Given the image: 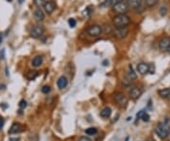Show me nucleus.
Returning a JSON list of instances; mask_svg holds the SVG:
<instances>
[{
	"label": "nucleus",
	"mask_w": 170,
	"mask_h": 141,
	"mask_svg": "<svg viewBox=\"0 0 170 141\" xmlns=\"http://www.w3.org/2000/svg\"><path fill=\"white\" fill-rule=\"evenodd\" d=\"M137 70L141 75H146L149 71V66L146 63H140L137 66Z\"/></svg>",
	"instance_id": "obj_9"
},
{
	"label": "nucleus",
	"mask_w": 170,
	"mask_h": 141,
	"mask_svg": "<svg viewBox=\"0 0 170 141\" xmlns=\"http://www.w3.org/2000/svg\"><path fill=\"white\" fill-rule=\"evenodd\" d=\"M93 9L92 8V7H87L86 9L84 10V12H83V14L85 15V16H90L91 15V14L93 12Z\"/></svg>",
	"instance_id": "obj_22"
},
{
	"label": "nucleus",
	"mask_w": 170,
	"mask_h": 141,
	"mask_svg": "<svg viewBox=\"0 0 170 141\" xmlns=\"http://www.w3.org/2000/svg\"><path fill=\"white\" fill-rule=\"evenodd\" d=\"M42 63V56H36L32 60V66L34 67H38L40 66Z\"/></svg>",
	"instance_id": "obj_18"
},
{
	"label": "nucleus",
	"mask_w": 170,
	"mask_h": 141,
	"mask_svg": "<svg viewBox=\"0 0 170 141\" xmlns=\"http://www.w3.org/2000/svg\"><path fill=\"white\" fill-rule=\"evenodd\" d=\"M42 92L44 94H47L50 92V86H48V85H45L44 87L42 88Z\"/></svg>",
	"instance_id": "obj_25"
},
{
	"label": "nucleus",
	"mask_w": 170,
	"mask_h": 141,
	"mask_svg": "<svg viewBox=\"0 0 170 141\" xmlns=\"http://www.w3.org/2000/svg\"><path fill=\"white\" fill-rule=\"evenodd\" d=\"M142 93H143V91H142L140 88H138V87H133V88L130 91V96L131 99L137 100V99H139L140 97H141Z\"/></svg>",
	"instance_id": "obj_11"
},
{
	"label": "nucleus",
	"mask_w": 170,
	"mask_h": 141,
	"mask_svg": "<svg viewBox=\"0 0 170 141\" xmlns=\"http://www.w3.org/2000/svg\"><path fill=\"white\" fill-rule=\"evenodd\" d=\"M79 141H92V140L87 137V136H81V137H79Z\"/></svg>",
	"instance_id": "obj_31"
},
{
	"label": "nucleus",
	"mask_w": 170,
	"mask_h": 141,
	"mask_svg": "<svg viewBox=\"0 0 170 141\" xmlns=\"http://www.w3.org/2000/svg\"><path fill=\"white\" fill-rule=\"evenodd\" d=\"M87 33L92 37H97L102 33V28L100 26H97V25L91 26V27H89V28L87 29Z\"/></svg>",
	"instance_id": "obj_7"
},
{
	"label": "nucleus",
	"mask_w": 170,
	"mask_h": 141,
	"mask_svg": "<svg viewBox=\"0 0 170 141\" xmlns=\"http://www.w3.org/2000/svg\"><path fill=\"white\" fill-rule=\"evenodd\" d=\"M159 48L163 51H167L170 48V37H164L159 43Z\"/></svg>",
	"instance_id": "obj_8"
},
{
	"label": "nucleus",
	"mask_w": 170,
	"mask_h": 141,
	"mask_svg": "<svg viewBox=\"0 0 170 141\" xmlns=\"http://www.w3.org/2000/svg\"><path fill=\"white\" fill-rule=\"evenodd\" d=\"M123 1H124V0H112V6H114V5H116V4L123 2Z\"/></svg>",
	"instance_id": "obj_32"
},
{
	"label": "nucleus",
	"mask_w": 170,
	"mask_h": 141,
	"mask_svg": "<svg viewBox=\"0 0 170 141\" xmlns=\"http://www.w3.org/2000/svg\"><path fill=\"white\" fill-rule=\"evenodd\" d=\"M155 133L161 139H165L167 137L170 135V122L168 119L159 123L155 129Z\"/></svg>",
	"instance_id": "obj_1"
},
{
	"label": "nucleus",
	"mask_w": 170,
	"mask_h": 141,
	"mask_svg": "<svg viewBox=\"0 0 170 141\" xmlns=\"http://www.w3.org/2000/svg\"><path fill=\"white\" fill-rule=\"evenodd\" d=\"M45 0H34V4L37 7H42L45 5Z\"/></svg>",
	"instance_id": "obj_23"
},
{
	"label": "nucleus",
	"mask_w": 170,
	"mask_h": 141,
	"mask_svg": "<svg viewBox=\"0 0 170 141\" xmlns=\"http://www.w3.org/2000/svg\"><path fill=\"white\" fill-rule=\"evenodd\" d=\"M4 123H5V121H4L3 118H0V131L2 130V128L4 126Z\"/></svg>",
	"instance_id": "obj_33"
},
{
	"label": "nucleus",
	"mask_w": 170,
	"mask_h": 141,
	"mask_svg": "<svg viewBox=\"0 0 170 141\" xmlns=\"http://www.w3.org/2000/svg\"><path fill=\"white\" fill-rule=\"evenodd\" d=\"M19 140V138H11L10 139V141H18Z\"/></svg>",
	"instance_id": "obj_34"
},
{
	"label": "nucleus",
	"mask_w": 170,
	"mask_h": 141,
	"mask_svg": "<svg viewBox=\"0 0 170 141\" xmlns=\"http://www.w3.org/2000/svg\"><path fill=\"white\" fill-rule=\"evenodd\" d=\"M113 98H114V100H115L116 103H117L119 106H121V107H125V106L127 105V97H126L123 93H120V92L114 93Z\"/></svg>",
	"instance_id": "obj_4"
},
{
	"label": "nucleus",
	"mask_w": 170,
	"mask_h": 141,
	"mask_svg": "<svg viewBox=\"0 0 170 141\" xmlns=\"http://www.w3.org/2000/svg\"><path fill=\"white\" fill-rule=\"evenodd\" d=\"M129 4H127V2H120L116 4V5L113 6V11L116 12L117 14H125L126 12L127 11V10H129Z\"/></svg>",
	"instance_id": "obj_3"
},
{
	"label": "nucleus",
	"mask_w": 170,
	"mask_h": 141,
	"mask_svg": "<svg viewBox=\"0 0 170 141\" xmlns=\"http://www.w3.org/2000/svg\"><path fill=\"white\" fill-rule=\"evenodd\" d=\"M114 36H115L117 39H123V38H125L127 33H129V29H127V27L125 28H115L113 31Z\"/></svg>",
	"instance_id": "obj_6"
},
{
	"label": "nucleus",
	"mask_w": 170,
	"mask_h": 141,
	"mask_svg": "<svg viewBox=\"0 0 170 141\" xmlns=\"http://www.w3.org/2000/svg\"><path fill=\"white\" fill-rule=\"evenodd\" d=\"M147 141H154V140H151V139H148V140H147Z\"/></svg>",
	"instance_id": "obj_38"
},
{
	"label": "nucleus",
	"mask_w": 170,
	"mask_h": 141,
	"mask_svg": "<svg viewBox=\"0 0 170 141\" xmlns=\"http://www.w3.org/2000/svg\"><path fill=\"white\" fill-rule=\"evenodd\" d=\"M2 43V34H0V45H1Z\"/></svg>",
	"instance_id": "obj_35"
},
{
	"label": "nucleus",
	"mask_w": 170,
	"mask_h": 141,
	"mask_svg": "<svg viewBox=\"0 0 170 141\" xmlns=\"http://www.w3.org/2000/svg\"><path fill=\"white\" fill-rule=\"evenodd\" d=\"M127 4L133 9H138L141 7V0H127Z\"/></svg>",
	"instance_id": "obj_16"
},
{
	"label": "nucleus",
	"mask_w": 170,
	"mask_h": 141,
	"mask_svg": "<svg viewBox=\"0 0 170 141\" xmlns=\"http://www.w3.org/2000/svg\"><path fill=\"white\" fill-rule=\"evenodd\" d=\"M23 1H24V0H19V3H20V4H22Z\"/></svg>",
	"instance_id": "obj_37"
},
{
	"label": "nucleus",
	"mask_w": 170,
	"mask_h": 141,
	"mask_svg": "<svg viewBox=\"0 0 170 141\" xmlns=\"http://www.w3.org/2000/svg\"><path fill=\"white\" fill-rule=\"evenodd\" d=\"M129 139H130V136H127V138L125 139V141H129Z\"/></svg>",
	"instance_id": "obj_36"
},
{
	"label": "nucleus",
	"mask_w": 170,
	"mask_h": 141,
	"mask_svg": "<svg viewBox=\"0 0 170 141\" xmlns=\"http://www.w3.org/2000/svg\"><path fill=\"white\" fill-rule=\"evenodd\" d=\"M144 113H146V111H144V110H141V111H140V112L137 114V115H136V117H137V118H138V119H139V118H142L143 115H144Z\"/></svg>",
	"instance_id": "obj_30"
},
{
	"label": "nucleus",
	"mask_w": 170,
	"mask_h": 141,
	"mask_svg": "<svg viewBox=\"0 0 170 141\" xmlns=\"http://www.w3.org/2000/svg\"><path fill=\"white\" fill-rule=\"evenodd\" d=\"M112 115V109L109 107H105L102 111H100V116L102 118H109Z\"/></svg>",
	"instance_id": "obj_17"
},
{
	"label": "nucleus",
	"mask_w": 170,
	"mask_h": 141,
	"mask_svg": "<svg viewBox=\"0 0 170 141\" xmlns=\"http://www.w3.org/2000/svg\"><path fill=\"white\" fill-rule=\"evenodd\" d=\"M33 16H34V18H35V20L37 21H42L45 19V14L42 12L41 9H37V10L34 11Z\"/></svg>",
	"instance_id": "obj_14"
},
{
	"label": "nucleus",
	"mask_w": 170,
	"mask_h": 141,
	"mask_svg": "<svg viewBox=\"0 0 170 141\" xmlns=\"http://www.w3.org/2000/svg\"><path fill=\"white\" fill-rule=\"evenodd\" d=\"M166 8L165 7H162L161 9H160V14L161 15H163V16H164L165 14H166Z\"/></svg>",
	"instance_id": "obj_29"
},
{
	"label": "nucleus",
	"mask_w": 170,
	"mask_h": 141,
	"mask_svg": "<svg viewBox=\"0 0 170 141\" xmlns=\"http://www.w3.org/2000/svg\"><path fill=\"white\" fill-rule=\"evenodd\" d=\"M130 23V17L126 14H117L113 17V25L116 28H125Z\"/></svg>",
	"instance_id": "obj_2"
},
{
	"label": "nucleus",
	"mask_w": 170,
	"mask_h": 141,
	"mask_svg": "<svg viewBox=\"0 0 170 141\" xmlns=\"http://www.w3.org/2000/svg\"><path fill=\"white\" fill-rule=\"evenodd\" d=\"M158 2H159V0H146V1H144V4H146L147 7L150 8V7L155 6Z\"/></svg>",
	"instance_id": "obj_21"
},
{
	"label": "nucleus",
	"mask_w": 170,
	"mask_h": 141,
	"mask_svg": "<svg viewBox=\"0 0 170 141\" xmlns=\"http://www.w3.org/2000/svg\"><path fill=\"white\" fill-rule=\"evenodd\" d=\"M44 31H45V28L42 26H40V25L33 26L30 31V36L32 38H39L42 35Z\"/></svg>",
	"instance_id": "obj_5"
},
{
	"label": "nucleus",
	"mask_w": 170,
	"mask_h": 141,
	"mask_svg": "<svg viewBox=\"0 0 170 141\" xmlns=\"http://www.w3.org/2000/svg\"><path fill=\"white\" fill-rule=\"evenodd\" d=\"M68 24H69L70 28H75L76 22V20L74 18H70L69 20H68Z\"/></svg>",
	"instance_id": "obj_24"
},
{
	"label": "nucleus",
	"mask_w": 170,
	"mask_h": 141,
	"mask_svg": "<svg viewBox=\"0 0 170 141\" xmlns=\"http://www.w3.org/2000/svg\"><path fill=\"white\" fill-rule=\"evenodd\" d=\"M8 1H12V0H8Z\"/></svg>",
	"instance_id": "obj_40"
},
{
	"label": "nucleus",
	"mask_w": 170,
	"mask_h": 141,
	"mask_svg": "<svg viewBox=\"0 0 170 141\" xmlns=\"http://www.w3.org/2000/svg\"><path fill=\"white\" fill-rule=\"evenodd\" d=\"M127 78L130 80H135L136 79V73L134 72L132 66L130 65L129 66V73H127Z\"/></svg>",
	"instance_id": "obj_19"
},
{
	"label": "nucleus",
	"mask_w": 170,
	"mask_h": 141,
	"mask_svg": "<svg viewBox=\"0 0 170 141\" xmlns=\"http://www.w3.org/2000/svg\"><path fill=\"white\" fill-rule=\"evenodd\" d=\"M67 84H68V80H67L66 77H64V76L59 77V80H57V85H58V87L59 89L65 88L67 86Z\"/></svg>",
	"instance_id": "obj_13"
},
{
	"label": "nucleus",
	"mask_w": 170,
	"mask_h": 141,
	"mask_svg": "<svg viewBox=\"0 0 170 141\" xmlns=\"http://www.w3.org/2000/svg\"><path fill=\"white\" fill-rule=\"evenodd\" d=\"M110 6H112V0H105L102 3V7H110Z\"/></svg>",
	"instance_id": "obj_27"
},
{
	"label": "nucleus",
	"mask_w": 170,
	"mask_h": 141,
	"mask_svg": "<svg viewBox=\"0 0 170 141\" xmlns=\"http://www.w3.org/2000/svg\"><path fill=\"white\" fill-rule=\"evenodd\" d=\"M167 51H169V52H170V48H168V50H167Z\"/></svg>",
	"instance_id": "obj_39"
},
{
	"label": "nucleus",
	"mask_w": 170,
	"mask_h": 141,
	"mask_svg": "<svg viewBox=\"0 0 170 141\" xmlns=\"http://www.w3.org/2000/svg\"><path fill=\"white\" fill-rule=\"evenodd\" d=\"M22 131V126H21L20 123H13L11 128H10V130H8V134L10 135H13V134H17V133H19V132Z\"/></svg>",
	"instance_id": "obj_12"
},
{
	"label": "nucleus",
	"mask_w": 170,
	"mask_h": 141,
	"mask_svg": "<svg viewBox=\"0 0 170 141\" xmlns=\"http://www.w3.org/2000/svg\"><path fill=\"white\" fill-rule=\"evenodd\" d=\"M44 8H45V11L47 12L48 14H51L54 11L55 9H56V3L54 1H47L45 3Z\"/></svg>",
	"instance_id": "obj_10"
},
{
	"label": "nucleus",
	"mask_w": 170,
	"mask_h": 141,
	"mask_svg": "<svg viewBox=\"0 0 170 141\" xmlns=\"http://www.w3.org/2000/svg\"><path fill=\"white\" fill-rule=\"evenodd\" d=\"M149 118H150L149 115L147 114V113H144V114L143 115V117H142V119H143V120H144V122H148V121H149Z\"/></svg>",
	"instance_id": "obj_26"
},
{
	"label": "nucleus",
	"mask_w": 170,
	"mask_h": 141,
	"mask_svg": "<svg viewBox=\"0 0 170 141\" xmlns=\"http://www.w3.org/2000/svg\"><path fill=\"white\" fill-rule=\"evenodd\" d=\"M27 101H25V100H22L20 101V103H19V106H20V108H22V109H25V107H27Z\"/></svg>",
	"instance_id": "obj_28"
},
{
	"label": "nucleus",
	"mask_w": 170,
	"mask_h": 141,
	"mask_svg": "<svg viewBox=\"0 0 170 141\" xmlns=\"http://www.w3.org/2000/svg\"><path fill=\"white\" fill-rule=\"evenodd\" d=\"M158 94L164 99H170V88H164L158 91Z\"/></svg>",
	"instance_id": "obj_15"
},
{
	"label": "nucleus",
	"mask_w": 170,
	"mask_h": 141,
	"mask_svg": "<svg viewBox=\"0 0 170 141\" xmlns=\"http://www.w3.org/2000/svg\"><path fill=\"white\" fill-rule=\"evenodd\" d=\"M85 134L88 135H95L97 134V130L96 128H88V129L85 130Z\"/></svg>",
	"instance_id": "obj_20"
}]
</instances>
